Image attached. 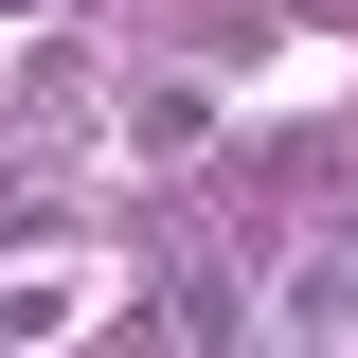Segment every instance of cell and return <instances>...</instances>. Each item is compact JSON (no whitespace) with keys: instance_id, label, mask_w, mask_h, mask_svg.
<instances>
[{"instance_id":"obj_1","label":"cell","mask_w":358,"mask_h":358,"mask_svg":"<svg viewBox=\"0 0 358 358\" xmlns=\"http://www.w3.org/2000/svg\"><path fill=\"white\" fill-rule=\"evenodd\" d=\"M251 341H358V215H322L305 251L251 287Z\"/></svg>"},{"instance_id":"obj_2","label":"cell","mask_w":358,"mask_h":358,"mask_svg":"<svg viewBox=\"0 0 358 358\" xmlns=\"http://www.w3.org/2000/svg\"><path fill=\"white\" fill-rule=\"evenodd\" d=\"M108 143H126V162H197V143H215V90L197 72H126V126Z\"/></svg>"},{"instance_id":"obj_3","label":"cell","mask_w":358,"mask_h":358,"mask_svg":"<svg viewBox=\"0 0 358 358\" xmlns=\"http://www.w3.org/2000/svg\"><path fill=\"white\" fill-rule=\"evenodd\" d=\"M162 322H179V341H251V268H179Z\"/></svg>"},{"instance_id":"obj_4","label":"cell","mask_w":358,"mask_h":358,"mask_svg":"<svg viewBox=\"0 0 358 358\" xmlns=\"http://www.w3.org/2000/svg\"><path fill=\"white\" fill-rule=\"evenodd\" d=\"M72 322H90L72 268H0V341H72Z\"/></svg>"}]
</instances>
